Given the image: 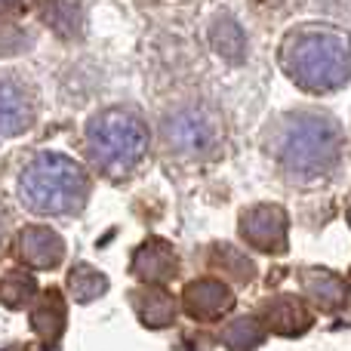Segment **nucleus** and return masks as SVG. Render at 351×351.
I'll return each mask as SVG.
<instances>
[{
	"label": "nucleus",
	"instance_id": "obj_1",
	"mask_svg": "<svg viewBox=\"0 0 351 351\" xmlns=\"http://www.w3.org/2000/svg\"><path fill=\"white\" fill-rule=\"evenodd\" d=\"M287 77L308 93H333L351 80V37L333 25H299L280 43Z\"/></svg>",
	"mask_w": 351,
	"mask_h": 351
},
{
	"label": "nucleus",
	"instance_id": "obj_18",
	"mask_svg": "<svg viewBox=\"0 0 351 351\" xmlns=\"http://www.w3.org/2000/svg\"><path fill=\"white\" fill-rule=\"evenodd\" d=\"M43 19H47L49 25H53V31H59L62 37H74L77 34V10H74L71 3H65V0H47L43 3Z\"/></svg>",
	"mask_w": 351,
	"mask_h": 351
},
{
	"label": "nucleus",
	"instance_id": "obj_14",
	"mask_svg": "<svg viewBox=\"0 0 351 351\" xmlns=\"http://www.w3.org/2000/svg\"><path fill=\"white\" fill-rule=\"evenodd\" d=\"M210 37H213V49H216L219 56H225V59L237 62L243 56V31L234 19H228V16L219 19V22L213 25Z\"/></svg>",
	"mask_w": 351,
	"mask_h": 351
},
{
	"label": "nucleus",
	"instance_id": "obj_19",
	"mask_svg": "<svg viewBox=\"0 0 351 351\" xmlns=\"http://www.w3.org/2000/svg\"><path fill=\"white\" fill-rule=\"evenodd\" d=\"M34 293H37V284L28 271H12L10 278L3 280V287H0V299H3L6 305H12V308H19V305H25L28 299H34Z\"/></svg>",
	"mask_w": 351,
	"mask_h": 351
},
{
	"label": "nucleus",
	"instance_id": "obj_9",
	"mask_svg": "<svg viewBox=\"0 0 351 351\" xmlns=\"http://www.w3.org/2000/svg\"><path fill=\"white\" fill-rule=\"evenodd\" d=\"M311 311L296 296H274L262 305V327L280 336H302L311 327Z\"/></svg>",
	"mask_w": 351,
	"mask_h": 351
},
{
	"label": "nucleus",
	"instance_id": "obj_20",
	"mask_svg": "<svg viewBox=\"0 0 351 351\" xmlns=\"http://www.w3.org/2000/svg\"><path fill=\"white\" fill-rule=\"evenodd\" d=\"M348 225H351V206H348Z\"/></svg>",
	"mask_w": 351,
	"mask_h": 351
},
{
	"label": "nucleus",
	"instance_id": "obj_3",
	"mask_svg": "<svg viewBox=\"0 0 351 351\" xmlns=\"http://www.w3.org/2000/svg\"><path fill=\"white\" fill-rule=\"evenodd\" d=\"M90 191L84 167L56 152H43L19 176V197L31 213L40 216H68L77 213Z\"/></svg>",
	"mask_w": 351,
	"mask_h": 351
},
{
	"label": "nucleus",
	"instance_id": "obj_12",
	"mask_svg": "<svg viewBox=\"0 0 351 351\" xmlns=\"http://www.w3.org/2000/svg\"><path fill=\"white\" fill-rule=\"evenodd\" d=\"M133 271L145 284H164L176 274V253L164 241H145L133 256Z\"/></svg>",
	"mask_w": 351,
	"mask_h": 351
},
{
	"label": "nucleus",
	"instance_id": "obj_4",
	"mask_svg": "<svg viewBox=\"0 0 351 351\" xmlns=\"http://www.w3.org/2000/svg\"><path fill=\"white\" fill-rule=\"evenodd\" d=\"M86 148L105 173H127L145 158L148 130L130 111H102L86 127Z\"/></svg>",
	"mask_w": 351,
	"mask_h": 351
},
{
	"label": "nucleus",
	"instance_id": "obj_11",
	"mask_svg": "<svg viewBox=\"0 0 351 351\" xmlns=\"http://www.w3.org/2000/svg\"><path fill=\"white\" fill-rule=\"evenodd\" d=\"M302 287L311 296V302L324 311H339L351 305V290L339 274L327 271V268H305L302 271Z\"/></svg>",
	"mask_w": 351,
	"mask_h": 351
},
{
	"label": "nucleus",
	"instance_id": "obj_5",
	"mask_svg": "<svg viewBox=\"0 0 351 351\" xmlns=\"http://www.w3.org/2000/svg\"><path fill=\"white\" fill-rule=\"evenodd\" d=\"M164 136L173 152L185 154V158H200V154L216 148L222 127H219V117L213 108H206V105H188V108L176 111L170 121H167Z\"/></svg>",
	"mask_w": 351,
	"mask_h": 351
},
{
	"label": "nucleus",
	"instance_id": "obj_17",
	"mask_svg": "<svg viewBox=\"0 0 351 351\" xmlns=\"http://www.w3.org/2000/svg\"><path fill=\"white\" fill-rule=\"evenodd\" d=\"M31 324H34L47 339H53V336L59 333L62 330V299H59V293H47V296L37 302V311H34V317H31Z\"/></svg>",
	"mask_w": 351,
	"mask_h": 351
},
{
	"label": "nucleus",
	"instance_id": "obj_15",
	"mask_svg": "<svg viewBox=\"0 0 351 351\" xmlns=\"http://www.w3.org/2000/svg\"><path fill=\"white\" fill-rule=\"evenodd\" d=\"M222 339L231 351H253L265 339V327H262V321H256V317H237V321L225 330Z\"/></svg>",
	"mask_w": 351,
	"mask_h": 351
},
{
	"label": "nucleus",
	"instance_id": "obj_7",
	"mask_svg": "<svg viewBox=\"0 0 351 351\" xmlns=\"http://www.w3.org/2000/svg\"><path fill=\"white\" fill-rule=\"evenodd\" d=\"M34 123V99L10 74H0V142L28 133Z\"/></svg>",
	"mask_w": 351,
	"mask_h": 351
},
{
	"label": "nucleus",
	"instance_id": "obj_10",
	"mask_svg": "<svg viewBox=\"0 0 351 351\" xmlns=\"http://www.w3.org/2000/svg\"><path fill=\"white\" fill-rule=\"evenodd\" d=\"M19 256L31 268H56L65 256V243L53 228L34 225V228H25L19 237Z\"/></svg>",
	"mask_w": 351,
	"mask_h": 351
},
{
	"label": "nucleus",
	"instance_id": "obj_2",
	"mask_svg": "<svg viewBox=\"0 0 351 351\" xmlns=\"http://www.w3.org/2000/svg\"><path fill=\"white\" fill-rule=\"evenodd\" d=\"M342 133L339 123L327 114H311V111H299L280 121L278 142L274 152L278 160L290 176H302V179H317V176L330 173L333 164L339 160Z\"/></svg>",
	"mask_w": 351,
	"mask_h": 351
},
{
	"label": "nucleus",
	"instance_id": "obj_13",
	"mask_svg": "<svg viewBox=\"0 0 351 351\" xmlns=\"http://www.w3.org/2000/svg\"><path fill=\"white\" fill-rule=\"evenodd\" d=\"M139 317L148 327H167L176 317V305L164 290H148L139 296Z\"/></svg>",
	"mask_w": 351,
	"mask_h": 351
},
{
	"label": "nucleus",
	"instance_id": "obj_8",
	"mask_svg": "<svg viewBox=\"0 0 351 351\" xmlns=\"http://www.w3.org/2000/svg\"><path fill=\"white\" fill-rule=\"evenodd\" d=\"M182 305L194 321H216L234 308V293L219 280H194L185 287Z\"/></svg>",
	"mask_w": 351,
	"mask_h": 351
},
{
	"label": "nucleus",
	"instance_id": "obj_6",
	"mask_svg": "<svg viewBox=\"0 0 351 351\" xmlns=\"http://www.w3.org/2000/svg\"><path fill=\"white\" fill-rule=\"evenodd\" d=\"M241 237L262 253L287 250V213L278 204H259L241 216Z\"/></svg>",
	"mask_w": 351,
	"mask_h": 351
},
{
	"label": "nucleus",
	"instance_id": "obj_16",
	"mask_svg": "<svg viewBox=\"0 0 351 351\" xmlns=\"http://www.w3.org/2000/svg\"><path fill=\"white\" fill-rule=\"evenodd\" d=\"M68 287H71L74 299H80V302H93L96 296H102V293H105L108 280H105V274H99L96 268L77 265L71 271V278H68Z\"/></svg>",
	"mask_w": 351,
	"mask_h": 351
}]
</instances>
